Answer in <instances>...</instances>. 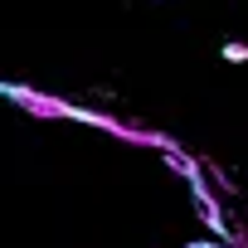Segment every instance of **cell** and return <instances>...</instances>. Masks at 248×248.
<instances>
[{
  "label": "cell",
  "instance_id": "1",
  "mask_svg": "<svg viewBox=\"0 0 248 248\" xmlns=\"http://www.w3.org/2000/svg\"><path fill=\"white\" fill-rule=\"evenodd\" d=\"M224 59H229V63H248V44H243V39H229V44H224Z\"/></svg>",
  "mask_w": 248,
  "mask_h": 248
},
{
  "label": "cell",
  "instance_id": "2",
  "mask_svg": "<svg viewBox=\"0 0 248 248\" xmlns=\"http://www.w3.org/2000/svg\"><path fill=\"white\" fill-rule=\"evenodd\" d=\"M190 248H219V243H190Z\"/></svg>",
  "mask_w": 248,
  "mask_h": 248
}]
</instances>
